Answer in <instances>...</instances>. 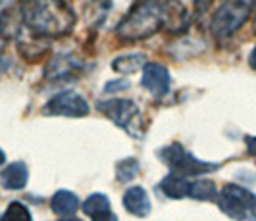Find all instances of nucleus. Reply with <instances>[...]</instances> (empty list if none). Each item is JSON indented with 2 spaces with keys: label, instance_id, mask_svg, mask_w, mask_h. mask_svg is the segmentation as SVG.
I'll use <instances>...</instances> for the list:
<instances>
[{
  "label": "nucleus",
  "instance_id": "nucleus-1",
  "mask_svg": "<svg viewBox=\"0 0 256 221\" xmlns=\"http://www.w3.org/2000/svg\"><path fill=\"white\" fill-rule=\"evenodd\" d=\"M22 21L38 35L54 39L74 31L77 15L66 0H27L22 6Z\"/></svg>",
  "mask_w": 256,
  "mask_h": 221
},
{
  "label": "nucleus",
  "instance_id": "nucleus-2",
  "mask_svg": "<svg viewBox=\"0 0 256 221\" xmlns=\"http://www.w3.org/2000/svg\"><path fill=\"white\" fill-rule=\"evenodd\" d=\"M162 8L160 0H141L129 10L116 27L118 39L124 42H137L152 37L162 29Z\"/></svg>",
  "mask_w": 256,
  "mask_h": 221
},
{
  "label": "nucleus",
  "instance_id": "nucleus-3",
  "mask_svg": "<svg viewBox=\"0 0 256 221\" xmlns=\"http://www.w3.org/2000/svg\"><path fill=\"white\" fill-rule=\"evenodd\" d=\"M254 6L256 0H224L210 21V31H212L214 39H231L248 19Z\"/></svg>",
  "mask_w": 256,
  "mask_h": 221
},
{
  "label": "nucleus",
  "instance_id": "nucleus-4",
  "mask_svg": "<svg viewBox=\"0 0 256 221\" xmlns=\"http://www.w3.org/2000/svg\"><path fill=\"white\" fill-rule=\"evenodd\" d=\"M212 0H168L162 8V27L168 33H183L200 19Z\"/></svg>",
  "mask_w": 256,
  "mask_h": 221
},
{
  "label": "nucleus",
  "instance_id": "nucleus-5",
  "mask_svg": "<svg viewBox=\"0 0 256 221\" xmlns=\"http://www.w3.org/2000/svg\"><path fill=\"white\" fill-rule=\"evenodd\" d=\"M158 158L166 164L172 171L181 173V175H202V173H210L220 168V164H212V162H202L198 158H194L191 152H187L180 143H172L158 150Z\"/></svg>",
  "mask_w": 256,
  "mask_h": 221
},
{
  "label": "nucleus",
  "instance_id": "nucleus-6",
  "mask_svg": "<svg viewBox=\"0 0 256 221\" xmlns=\"http://www.w3.org/2000/svg\"><path fill=\"white\" fill-rule=\"evenodd\" d=\"M98 110L102 112L108 119H112L118 127L128 131L129 135L139 137L142 135V116L139 106L133 100L128 98H110V100H102L98 102Z\"/></svg>",
  "mask_w": 256,
  "mask_h": 221
},
{
  "label": "nucleus",
  "instance_id": "nucleus-7",
  "mask_svg": "<svg viewBox=\"0 0 256 221\" xmlns=\"http://www.w3.org/2000/svg\"><path fill=\"white\" fill-rule=\"evenodd\" d=\"M89 102L76 91H64L54 94L44 104L42 114L46 116H64V117H85L89 114Z\"/></svg>",
  "mask_w": 256,
  "mask_h": 221
},
{
  "label": "nucleus",
  "instance_id": "nucleus-8",
  "mask_svg": "<svg viewBox=\"0 0 256 221\" xmlns=\"http://www.w3.org/2000/svg\"><path fill=\"white\" fill-rule=\"evenodd\" d=\"M252 200H254V195L248 193L246 189L239 187V185H226L220 193L218 206L226 216H230L231 220L243 221L246 218V212L250 208Z\"/></svg>",
  "mask_w": 256,
  "mask_h": 221
},
{
  "label": "nucleus",
  "instance_id": "nucleus-9",
  "mask_svg": "<svg viewBox=\"0 0 256 221\" xmlns=\"http://www.w3.org/2000/svg\"><path fill=\"white\" fill-rule=\"evenodd\" d=\"M16 44H18V50L20 54L31 60V62H37L40 60L44 54L50 50V40L44 35H38L33 29H29L26 23H22L18 35H16Z\"/></svg>",
  "mask_w": 256,
  "mask_h": 221
},
{
  "label": "nucleus",
  "instance_id": "nucleus-10",
  "mask_svg": "<svg viewBox=\"0 0 256 221\" xmlns=\"http://www.w3.org/2000/svg\"><path fill=\"white\" fill-rule=\"evenodd\" d=\"M141 85L154 96H164L172 87L170 69L158 62H146V65L142 67Z\"/></svg>",
  "mask_w": 256,
  "mask_h": 221
},
{
  "label": "nucleus",
  "instance_id": "nucleus-11",
  "mask_svg": "<svg viewBox=\"0 0 256 221\" xmlns=\"http://www.w3.org/2000/svg\"><path fill=\"white\" fill-rule=\"evenodd\" d=\"M124 208L137 218H146L152 210V204L142 187H129L124 195Z\"/></svg>",
  "mask_w": 256,
  "mask_h": 221
},
{
  "label": "nucleus",
  "instance_id": "nucleus-12",
  "mask_svg": "<svg viewBox=\"0 0 256 221\" xmlns=\"http://www.w3.org/2000/svg\"><path fill=\"white\" fill-rule=\"evenodd\" d=\"M160 191L164 193V196L172 198V200H181V198H187L191 195V181L187 179V175L172 171L170 175L162 179Z\"/></svg>",
  "mask_w": 256,
  "mask_h": 221
},
{
  "label": "nucleus",
  "instance_id": "nucleus-13",
  "mask_svg": "<svg viewBox=\"0 0 256 221\" xmlns=\"http://www.w3.org/2000/svg\"><path fill=\"white\" fill-rule=\"evenodd\" d=\"M29 179V169L24 162H14L0 171V185L8 191H22Z\"/></svg>",
  "mask_w": 256,
  "mask_h": 221
},
{
  "label": "nucleus",
  "instance_id": "nucleus-14",
  "mask_svg": "<svg viewBox=\"0 0 256 221\" xmlns=\"http://www.w3.org/2000/svg\"><path fill=\"white\" fill-rule=\"evenodd\" d=\"M79 206H81V202L76 193H72V191H58L50 198V210L54 214H58L60 218L74 216L79 210Z\"/></svg>",
  "mask_w": 256,
  "mask_h": 221
},
{
  "label": "nucleus",
  "instance_id": "nucleus-15",
  "mask_svg": "<svg viewBox=\"0 0 256 221\" xmlns=\"http://www.w3.org/2000/svg\"><path fill=\"white\" fill-rule=\"evenodd\" d=\"M81 67V62L72 58V56H58L54 58L48 67H46V77L48 79H64L68 75L77 73V69Z\"/></svg>",
  "mask_w": 256,
  "mask_h": 221
},
{
  "label": "nucleus",
  "instance_id": "nucleus-16",
  "mask_svg": "<svg viewBox=\"0 0 256 221\" xmlns=\"http://www.w3.org/2000/svg\"><path fill=\"white\" fill-rule=\"evenodd\" d=\"M144 65H146V58L142 54H126V56H118L112 62V69L122 75H133L141 71Z\"/></svg>",
  "mask_w": 256,
  "mask_h": 221
},
{
  "label": "nucleus",
  "instance_id": "nucleus-17",
  "mask_svg": "<svg viewBox=\"0 0 256 221\" xmlns=\"http://www.w3.org/2000/svg\"><path fill=\"white\" fill-rule=\"evenodd\" d=\"M81 208L90 220H98L110 212V198L106 195H100V193H94L81 204Z\"/></svg>",
  "mask_w": 256,
  "mask_h": 221
},
{
  "label": "nucleus",
  "instance_id": "nucleus-18",
  "mask_svg": "<svg viewBox=\"0 0 256 221\" xmlns=\"http://www.w3.org/2000/svg\"><path fill=\"white\" fill-rule=\"evenodd\" d=\"M22 23H24V21H22ZM22 23L14 21L10 12H0V50L6 46L8 40L14 39V37L18 35Z\"/></svg>",
  "mask_w": 256,
  "mask_h": 221
},
{
  "label": "nucleus",
  "instance_id": "nucleus-19",
  "mask_svg": "<svg viewBox=\"0 0 256 221\" xmlns=\"http://www.w3.org/2000/svg\"><path fill=\"white\" fill-rule=\"evenodd\" d=\"M218 195L216 191V185L208 179H196V181H191V198L194 200H214Z\"/></svg>",
  "mask_w": 256,
  "mask_h": 221
},
{
  "label": "nucleus",
  "instance_id": "nucleus-20",
  "mask_svg": "<svg viewBox=\"0 0 256 221\" xmlns=\"http://www.w3.org/2000/svg\"><path fill=\"white\" fill-rule=\"evenodd\" d=\"M31 212L22 202H10L6 212L2 214L0 221H31Z\"/></svg>",
  "mask_w": 256,
  "mask_h": 221
},
{
  "label": "nucleus",
  "instance_id": "nucleus-21",
  "mask_svg": "<svg viewBox=\"0 0 256 221\" xmlns=\"http://www.w3.org/2000/svg\"><path fill=\"white\" fill-rule=\"evenodd\" d=\"M139 173V162L135 158H126L118 164V179L122 183L133 181Z\"/></svg>",
  "mask_w": 256,
  "mask_h": 221
},
{
  "label": "nucleus",
  "instance_id": "nucleus-22",
  "mask_svg": "<svg viewBox=\"0 0 256 221\" xmlns=\"http://www.w3.org/2000/svg\"><path fill=\"white\" fill-rule=\"evenodd\" d=\"M129 85H131V83H129L128 79H116V81H110V83L104 85V92H106V94H114V92L129 89Z\"/></svg>",
  "mask_w": 256,
  "mask_h": 221
},
{
  "label": "nucleus",
  "instance_id": "nucleus-23",
  "mask_svg": "<svg viewBox=\"0 0 256 221\" xmlns=\"http://www.w3.org/2000/svg\"><path fill=\"white\" fill-rule=\"evenodd\" d=\"M246 150L248 154L256 156V137H246Z\"/></svg>",
  "mask_w": 256,
  "mask_h": 221
},
{
  "label": "nucleus",
  "instance_id": "nucleus-24",
  "mask_svg": "<svg viewBox=\"0 0 256 221\" xmlns=\"http://www.w3.org/2000/svg\"><path fill=\"white\" fill-rule=\"evenodd\" d=\"M248 65H250L252 69H256V46L250 50V54H248Z\"/></svg>",
  "mask_w": 256,
  "mask_h": 221
},
{
  "label": "nucleus",
  "instance_id": "nucleus-25",
  "mask_svg": "<svg viewBox=\"0 0 256 221\" xmlns=\"http://www.w3.org/2000/svg\"><path fill=\"white\" fill-rule=\"evenodd\" d=\"M92 221H118V220H116V216L112 214V212H108L106 216H102V218H98V220H92Z\"/></svg>",
  "mask_w": 256,
  "mask_h": 221
},
{
  "label": "nucleus",
  "instance_id": "nucleus-26",
  "mask_svg": "<svg viewBox=\"0 0 256 221\" xmlns=\"http://www.w3.org/2000/svg\"><path fill=\"white\" fill-rule=\"evenodd\" d=\"M58 221H83V220H79V218H74V216H64V218H60Z\"/></svg>",
  "mask_w": 256,
  "mask_h": 221
},
{
  "label": "nucleus",
  "instance_id": "nucleus-27",
  "mask_svg": "<svg viewBox=\"0 0 256 221\" xmlns=\"http://www.w3.org/2000/svg\"><path fill=\"white\" fill-rule=\"evenodd\" d=\"M248 212L256 218V196H254V200H252V204H250V208H248Z\"/></svg>",
  "mask_w": 256,
  "mask_h": 221
},
{
  "label": "nucleus",
  "instance_id": "nucleus-28",
  "mask_svg": "<svg viewBox=\"0 0 256 221\" xmlns=\"http://www.w3.org/2000/svg\"><path fill=\"white\" fill-rule=\"evenodd\" d=\"M4 162H6V154H4V150L0 148V168L4 166Z\"/></svg>",
  "mask_w": 256,
  "mask_h": 221
},
{
  "label": "nucleus",
  "instance_id": "nucleus-29",
  "mask_svg": "<svg viewBox=\"0 0 256 221\" xmlns=\"http://www.w3.org/2000/svg\"><path fill=\"white\" fill-rule=\"evenodd\" d=\"M254 31H256V17H254Z\"/></svg>",
  "mask_w": 256,
  "mask_h": 221
}]
</instances>
